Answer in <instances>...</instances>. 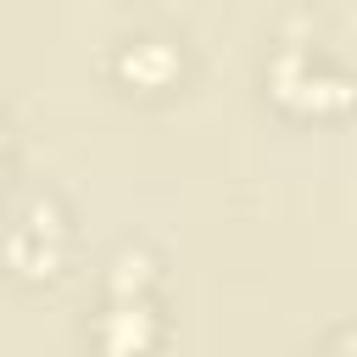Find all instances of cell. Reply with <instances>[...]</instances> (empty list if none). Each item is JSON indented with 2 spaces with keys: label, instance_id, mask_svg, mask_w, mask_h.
<instances>
[{
  "label": "cell",
  "instance_id": "obj_1",
  "mask_svg": "<svg viewBox=\"0 0 357 357\" xmlns=\"http://www.w3.org/2000/svg\"><path fill=\"white\" fill-rule=\"evenodd\" d=\"M167 61H173V56H167V50H156V39H145L139 50H128V56H123V73H128V78H134V73H139V78H156Z\"/></svg>",
  "mask_w": 357,
  "mask_h": 357
}]
</instances>
